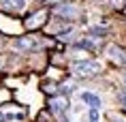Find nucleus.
I'll list each match as a JSON object with an SVG mask.
<instances>
[{
    "mask_svg": "<svg viewBox=\"0 0 126 122\" xmlns=\"http://www.w3.org/2000/svg\"><path fill=\"white\" fill-rule=\"evenodd\" d=\"M107 56H109L115 64L126 67V49H122L120 45H109V47H107Z\"/></svg>",
    "mask_w": 126,
    "mask_h": 122,
    "instance_id": "5",
    "label": "nucleus"
},
{
    "mask_svg": "<svg viewBox=\"0 0 126 122\" xmlns=\"http://www.w3.org/2000/svg\"><path fill=\"white\" fill-rule=\"evenodd\" d=\"M36 45H39V43H36L34 36H19V39L13 41V47L17 49V52H30V49H34Z\"/></svg>",
    "mask_w": 126,
    "mask_h": 122,
    "instance_id": "6",
    "label": "nucleus"
},
{
    "mask_svg": "<svg viewBox=\"0 0 126 122\" xmlns=\"http://www.w3.org/2000/svg\"><path fill=\"white\" fill-rule=\"evenodd\" d=\"M111 122H126V118L120 114H111Z\"/></svg>",
    "mask_w": 126,
    "mask_h": 122,
    "instance_id": "14",
    "label": "nucleus"
},
{
    "mask_svg": "<svg viewBox=\"0 0 126 122\" xmlns=\"http://www.w3.org/2000/svg\"><path fill=\"white\" fill-rule=\"evenodd\" d=\"M111 7L115 11H124L126 9V0H111Z\"/></svg>",
    "mask_w": 126,
    "mask_h": 122,
    "instance_id": "12",
    "label": "nucleus"
},
{
    "mask_svg": "<svg viewBox=\"0 0 126 122\" xmlns=\"http://www.w3.org/2000/svg\"><path fill=\"white\" fill-rule=\"evenodd\" d=\"M124 79H126V73H124Z\"/></svg>",
    "mask_w": 126,
    "mask_h": 122,
    "instance_id": "16",
    "label": "nucleus"
},
{
    "mask_svg": "<svg viewBox=\"0 0 126 122\" xmlns=\"http://www.w3.org/2000/svg\"><path fill=\"white\" fill-rule=\"evenodd\" d=\"M49 111H51L53 116H58V118H64L68 111V101L64 94L60 96H53V99H49Z\"/></svg>",
    "mask_w": 126,
    "mask_h": 122,
    "instance_id": "2",
    "label": "nucleus"
},
{
    "mask_svg": "<svg viewBox=\"0 0 126 122\" xmlns=\"http://www.w3.org/2000/svg\"><path fill=\"white\" fill-rule=\"evenodd\" d=\"M43 90H45L47 94H51V92H56L58 88H56V84H45V86H43Z\"/></svg>",
    "mask_w": 126,
    "mask_h": 122,
    "instance_id": "13",
    "label": "nucleus"
},
{
    "mask_svg": "<svg viewBox=\"0 0 126 122\" xmlns=\"http://www.w3.org/2000/svg\"><path fill=\"white\" fill-rule=\"evenodd\" d=\"M71 71L77 77H94L100 73V62L96 60H77L71 64Z\"/></svg>",
    "mask_w": 126,
    "mask_h": 122,
    "instance_id": "1",
    "label": "nucleus"
},
{
    "mask_svg": "<svg viewBox=\"0 0 126 122\" xmlns=\"http://www.w3.org/2000/svg\"><path fill=\"white\" fill-rule=\"evenodd\" d=\"M88 120H90V122H100V111H98V109H94V107H90Z\"/></svg>",
    "mask_w": 126,
    "mask_h": 122,
    "instance_id": "10",
    "label": "nucleus"
},
{
    "mask_svg": "<svg viewBox=\"0 0 126 122\" xmlns=\"http://www.w3.org/2000/svg\"><path fill=\"white\" fill-rule=\"evenodd\" d=\"M53 13L60 15L62 19H75L77 13H79V9L75 4H71V2H60L58 7H53Z\"/></svg>",
    "mask_w": 126,
    "mask_h": 122,
    "instance_id": "4",
    "label": "nucleus"
},
{
    "mask_svg": "<svg viewBox=\"0 0 126 122\" xmlns=\"http://www.w3.org/2000/svg\"><path fill=\"white\" fill-rule=\"evenodd\" d=\"M4 7L9 11H21L26 7V0H4Z\"/></svg>",
    "mask_w": 126,
    "mask_h": 122,
    "instance_id": "8",
    "label": "nucleus"
},
{
    "mask_svg": "<svg viewBox=\"0 0 126 122\" xmlns=\"http://www.w3.org/2000/svg\"><path fill=\"white\" fill-rule=\"evenodd\" d=\"M118 103L126 109V88H120L118 90Z\"/></svg>",
    "mask_w": 126,
    "mask_h": 122,
    "instance_id": "11",
    "label": "nucleus"
},
{
    "mask_svg": "<svg viewBox=\"0 0 126 122\" xmlns=\"http://www.w3.org/2000/svg\"><path fill=\"white\" fill-rule=\"evenodd\" d=\"M47 2H66V0H47Z\"/></svg>",
    "mask_w": 126,
    "mask_h": 122,
    "instance_id": "15",
    "label": "nucleus"
},
{
    "mask_svg": "<svg viewBox=\"0 0 126 122\" xmlns=\"http://www.w3.org/2000/svg\"><path fill=\"white\" fill-rule=\"evenodd\" d=\"M79 99L83 103H88V107H94V109H100L103 107V101H100L98 94H94V92H81Z\"/></svg>",
    "mask_w": 126,
    "mask_h": 122,
    "instance_id": "7",
    "label": "nucleus"
},
{
    "mask_svg": "<svg viewBox=\"0 0 126 122\" xmlns=\"http://www.w3.org/2000/svg\"><path fill=\"white\" fill-rule=\"evenodd\" d=\"M47 17H49V13H47L45 9H41V11L32 13L26 21H24V26H26V30H39V28H43V26H45Z\"/></svg>",
    "mask_w": 126,
    "mask_h": 122,
    "instance_id": "3",
    "label": "nucleus"
},
{
    "mask_svg": "<svg viewBox=\"0 0 126 122\" xmlns=\"http://www.w3.org/2000/svg\"><path fill=\"white\" fill-rule=\"evenodd\" d=\"M73 90H75V84H73V81H66V84H60L58 92H60V94H71Z\"/></svg>",
    "mask_w": 126,
    "mask_h": 122,
    "instance_id": "9",
    "label": "nucleus"
}]
</instances>
